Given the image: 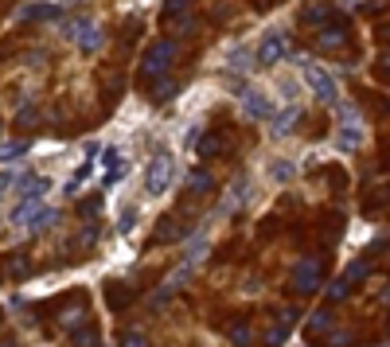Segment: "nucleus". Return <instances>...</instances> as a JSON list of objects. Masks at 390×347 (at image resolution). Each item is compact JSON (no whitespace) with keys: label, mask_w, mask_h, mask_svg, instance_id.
Here are the masks:
<instances>
[{"label":"nucleus","mask_w":390,"mask_h":347,"mask_svg":"<svg viewBox=\"0 0 390 347\" xmlns=\"http://www.w3.org/2000/svg\"><path fill=\"white\" fill-rule=\"evenodd\" d=\"M172 293H176V289H172L168 281H164V285H160L157 293H152V297H148V309H164V304L172 300Z\"/></svg>","instance_id":"nucleus-22"},{"label":"nucleus","mask_w":390,"mask_h":347,"mask_svg":"<svg viewBox=\"0 0 390 347\" xmlns=\"http://www.w3.org/2000/svg\"><path fill=\"white\" fill-rule=\"evenodd\" d=\"M347 297H352V277L343 273V277H336V281L328 285V300H347Z\"/></svg>","instance_id":"nucleus-18"},{"label":"nucleus","mask_w":390,"mask_h":347,"mask_svg":"<svg viewBox=\"0 0 390 347\" xmlns=\"http://www.w3.org/2000/svg\"><path fill=\"white\" fill-rule=\"evenodd\" d=\"M285 339H289V324H273L266 332V347H281Z\"/></svg>","instance_id":"nucleus-21"},{"label":"nucleus","mask_w":390,"mask_h":347,"mask_svg":"<svg viewBox=\"0 0 390 347\" xmlns=\"http://www.w3.org/2000/svg\"><path fill=\"white\" fill-rule=\"evenodd\" d=\"M328 344H332V347H347V344H352V332H332Z\"/></svg>","instance_id":"nucleus-31"},{"label":"nucleus","mask_w":390,"mask_h":347,"mask_svg":"<svg viewBox=\"0 0 390 347\" xmlns=\"http://www.w3.org/2000/svg\"><path fill=\"white\" fill-rule=\"evenodd\" d=\"M12 183H16V172H12V168H0V195L8 192Z\"/></svg>","instance_id":"nucleus-30"},{"label":"nucleus","mask_w":390,"mask_h":347,"mask_svg":"<svg viewBox=\"0 0 390 347\" xmlns=\"http://www.w3.org/2000/svg\"><path fill=\"white\" fill-rule=\"evenodd\" d=\"M24 148H27V144H8V148H0V160H16Z\"/></svg>","instance_id":"nucleus-32"},{"label":"nucleus","mask_w":390,"mask_h":347,"mask_svg":"<svg viewBox=\"0 0 390 347\" xmlns=\"http://www.w3.org/2000/svg\"><path fill=\"white\" fill-rule=\"evenodd\" d=\"M285 36L281 32H269L266 39H262V47H257V63H266V67H273V63H281L285 59Z\"/></svg>","instance_id":"nucleus-8"},{"label":"nucleus","mask_w":390,"mask_h":347,"mask_svg":"<svg viewBox=\"0 0 390 347\" xmlns=\"http://www.w3.org/2000/svg\"><path fill=\"white\" fill-rule=\"evenodd\" d=\"M172 59H176V43L172 39H157L145 51V59H141V74H148V78H168Z\"/></svg>","instance_id":"nucleus-2"},{"label":"nucleus","mask_w":390,"mask_h":347,"mask_svg":"<svg viewBox=\"0 0 390 347\" xmlns=\"http://www.w3.org/2000/svg\"><path fill=\"white\" fill-rule=\"evenodd\" d=\"M62 36L71 39L82 55H94V51H102V43H106V36H102V27H98L94 20H71V24H62Z\"/></svg>","instance_id":"nucleus-1"},{"label":"nucleus","mask_w":390,"mask_h":347,"mask_svg":"<svg viewBox=\"0 0 390 347\" xmlns=\"http://www.w3.org/2000/svg\"><path fill=\"white\" fill-rule=\"evenodd\" d=\"M320 281H324V262H317V258H301V262L292 265V289H297L301 297L317 293Z\"/></svg>","instance_id":"nucleus-5"},{"label":"nucleus","mask_w":390,"mask_h":347,"mask_svg":"<svg viewBox=\"0 0 390 347\" xmlns=\"http://www.w3.org/2000/svg\"><path fill=\"white\" fill-rule=\"evenodd\" d=\"M340 117L347 121V125H340V153H355V148H359V144H363V125H359V121H355V113L352 109H343L340 106Z\"/></svg>","instance_id":"nucleus-7"},{"label":"nucleus","mask_w":390,"mask_h":347,"mask_svg":"<svg viewBox=\"0 0 390 347\" xmlns=\"http://www.w3.org/2000/svg\"><path fill=\"white\" fill-rule=\"evenodd\" d=\"M62 332H67V335H71V332H78V328H82V324H86V309H82V304H71V309H67V312H62Z\"/></svg>","instance_id":"nucleus-13"},{"label":"nucleus","mask_w":390,"mask_h":347,"mask_svg":"<svg viewBox=\"0 0 390 347\" xmlns=\"http://www.w3.org/2000/svg\"><path fill=\"white\" fill-rule=\"evenodd\" d=\"M211 172L207 168H192V172H187V195H207L211 192Z\"/></svg>","instance_id":"nucleus-10"},{"label":"nucleus","mask_w":390,"mask_h":347,"mask_svg":"<svg viewBox=\"0 0 390 347\" xmlns=\"http://www.w3.org/2000/svg\"><path fill=\"white\" fill-rule=\"evenodd\" d=\"M305 82L320 102H328V106L340 102V90H336V82H332V74L324 71V67H305Z\"/></svg>","instance_id":"nucleus-6"},{"label":"nucleus","mask_w":390,"mask_h":347,"mask_svg":"<svg viewBox=\"0 0 390 347\" xmlns=\"http://www.w3.org/2000/svg\"><path fill=\"white\" fill-rule=\"evenodd\" d=\"M297 121H301V106H285V113H273V117H269V129H273V137H285Z\"/></svg>","instance_id":"nucleus-9"},{"label":"nucleus","mask_w":390,"mask_h":347,"mask_svg":"<svg viewBox=\"0 0 390 347\" xmlns=\"http://www.w3.org/2000/svg\"><path fill=\"white\" fill-rule=\"evenodd\" d=\"M122 347H148L145 332H122V339H117Z\"/></svg>","instance_id":"nucleus-28"},{"label":"nucleus","mask_w":390,"mask_h":347,"mask_svg":"<svg viewBox=\"0 0 390 347\" xmlns=\"http://www.w3.org/2000/svg\"><path fill=\"white\" fill-rule=\"evenodd\" d=\"M172 94H176V82H172V78H160V86L152 90V102H168Z\"/></svg>","instance_id":"nucleus-26"},{"label":"nucleus","mask_w":390,"mask_h":347,"mask_svg":"<svg viewBox=\"0 0 390 347\" xmlns=\"http://www.w3.org/2000/svg\"><path fill=\"white\" fill-rule=\"evenodd\" d=\"M172 176H176L172 156L168 153L152 156V160H148V168H145V192L148 195H164V192H168V183H172Z\"/></svg>","instance_id":"nucleus-4"},{"label":"nucleus","mask_w":390,"mask_h":347,"mask_svg":"<svg viewBox=\"0 0 390 347\" xmlns=\"http://www.w3.org/2000/svg\"><path fill=\"white\" fill-rule=\"evenodd\" d=\"M183 234H187V230H180L176 219H164V223H160V242H176V238H183Z\"/></svg>","instance_id":"nucleus-19"},{"label":"nucleus","mask_w":390,"mask_h":347,"mask_svg":"<svg viewBox=\"0 0 390 347\" xmlns=\"http://www.w3.org/2000/svg\"><path fill=\"white\" fill-rule=\"evenodd\" d=\"M55 219H59V211H55V207H39V211H36L32 219H27L24 227H27V230H43V227H51Z\"/></svg>","instance_id":"nucleus-15"},{"label":"nucleus","mask_w":390,"mask_h":347,"mask_svg":"<svg viewBox=\"0 0 390 347\" xmlns=\"http://www.w3.org/2000/svg\"><path fill=\"white\" fill-rule=\"evenodd\" d=\"M16 16H20V20H55L59 8H55V4H24Z\"/></svg>","instance_id":"nucleus-11"},{"label":"nucleus","mask_w":390,"mask_h":347,"mask_svg":"<svg viewBox=\"0 0 390 347\" xmlns=\"http://www.w3.org/2000/svg\"><path fill=\"white\" fill-rule=\"evenodd\" d=\"M305 328H308V335H324V332L332 328V312H328V309H317L312 316H308Z\"/></svg>","instance_id":"nucleus-14"},{"label":"nucleus","mask_w":390,"mask_h":347,"mask_svg":"<svg viewBox=\"0 0 390 347\" xmlns=\"http://www.w3.org/2000/svg\"><path fill=\"white\" fill-rule=\"evenodd\" d=\"M234 94H238V102H242V113L250 121H269L273 117V102H269L257 86H246V82H234Z\"/></svg>","instance_id":"nucleus-3"},{"label":"nucleus","mask_w":390,"mask_h":347,"mask_svg":"<svg viewBox=\"0 0 390 347\" xmlns=\"http://www.w3.org/2000/svg\"><path fill=\"white\" fill-rule=\"evenodd\" d=\"M0 347H12V344H0Z\"/></svg>","instance_id":"nucleus-37"},{"label":"nucleus","mask_w":390,"mask_h":347,"mask_svg":"<svg viewBox=\"0 0 390 347\" xmlns=\"http://www.w3.org/2000/svg\"><path fill=\"white\" fill-rule=\"evenodd\" d=\"M133 223H137V211H125V215H122V230H129Z\"/></svg>","instance_id":"nucleus-34"},{"label":"nucleus","mask_w":390,"mask_h":347,"mask_svg":"<svg viewBox=\"0 0 390 347\" xmlns=\"http://www.w3.org/2000/svg\"><path fill=\"white\" fill-rule=\"evenodd\" d=\"M183 4H187V0H164V12L172 16V12H176V8H183Z\"/></svg>","instance_id":"nucleus-35"},{"label":"nucleus","mask_w":390,"mask_h":347,"mask_svg":"<svg viewBox=\"0 0 390 347\" xmlns=\"http://www.w3.org/2000/svg\"><path fill=\"white\" fill-rule=\"evenodd\" d=\"M71 344H74V347H98V332H94V324H82L78 332H71Z\"/></svg>","instance_id":"nucleus-17"},{"label":"nucleus","mask_w":390,"mask_h":347,"mask_svg":"<svg viewBox=\"0 0 390 347\" xmlns=\"http://www.w3.org/2000/svg\"><path fill=\"white\" fill-rule=\"evenodd\" d=\"M367 273H371V265H367V258H359V262H352V265H347V277H352V285H355V281H363Z\"/></svg>","instance_id":"nucleus-27"},{"label":"nucleus","mask_w":390,"mask_h":347,"mask_svg":"<svg viewBox=\"0 0 390 347\" xmlns=\"http://www.w3.org/2000/svg\"><path fill=\"white\" fill-rule=\"evenodd\" d=\"M98 211H102V195H90V199L78 203V215H82V219H90V215L98 219Z\"/></svg>","instance_id":"nucleus-25"},{"label":"nucleus","mask_w":390,"mask_h":347,"mask_svg":"<svg viewBox=\"0 0 390 347\" xmlns=\"http://www.w3.org/2000/svg\"><path fill=\"white\" fill-rule=\"evenodd\" d=\"M305 20L317 24V27H324L328 24V8H324V4H312V8H305Z\"/></svg>","instance_id":"nucleus-23"},{"label":"nucleus","mask_w":390,"mask_h":347,"mask_svg":"<svg viewBox=\"0 0 390 347\" xmlns=\"http://www.w3.org/2000/svg\"><path fill=\"white\" fill-rule=\"evenodd\" d=\"M195 27H199V20H195V16H183V20H176V32H180V36H192Z\"/></svg>","instance_id":"nucleus-29"},{"label":"nucleus","mask_w":390,"mask_h":347,"mask_svg":"<svg viewBox=\"0 0 390 347\" xmlns=\"http://www.w3.org/2000/svg\"><path fill=\"white\" fill-rule=\"evenodd\" d=\"M242 195H246V176H238V180H234V188H231V195H227V203L219 207V215L227 219L231 211H238V207H242Z\"/></svg>","instance_id":"nucleus-12"},{"label":"nucleus","mask_w":390,"mask_h":347,"mask_svg":"<svg viewBox=\"0 0 390 347\" xmlns=\"http://www.w3.org/2000/svg\"><path fill=\"white\" fill-rule=\"evenodd\" d=\"M317 43L324 51H336L343 43V27H320V36H317Z\"/></svg>","instance_id":"nucleus-16"},{"label":"nucleus","mask_w":390,"mask_h":347,"mask_svg":"<svg viewBox=\"0 0 390 347\" xmlns=\"http://www.w3.org/2000/svg\"><path fill=\"white\" fill-rule=\"evenodd\" d=\"M382 74H387V78H390V55H387V59H382Z\"/></svg>","instance_id":"nucleus-36"},{"label":"nucleus","mask_w":390,"mask_h":347,"mask_svg":"<svg viewBox=\"0 0 390 347\" xmlns=\"http://www.w3.org/2000/svg\"><path fill=\"white\" fill-rule=\"evenodd\" d=\"M90 242H98V223L94 227H82V246H90Z\"/></svg>","instance_id":"nucleus-33"},{"label":"nucleus","mask_w":390,"mask_h":347,"mask_svg":"<svg viewBox=\"0 0 390 347\" xmlns=\"http://www.w3.org/2000/svg\"><path fill=\"white\" fill-rule=\"evenodd\" d=\"M231 339H234V347H246V344H254V332H250L246 324H234V328H231Z\"/></svg>","instance_id":"nucleus-24"},{"label":"nucleus","mask_w":390,"mask_h":347,"mask_svg":"<svg viewBox=\"0 0 390 347\" xmlns=\"http://www.w3.org/2000/svg\"><path fill=\"white\" fill-rule=\"evenodd\" d=\"M269 176H273L277 183H289L292 180V164L289 160H273V164H269Z\"/></svg>","instance_id":"nucleus-20"}]
</instances>
